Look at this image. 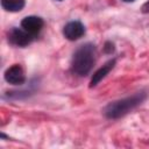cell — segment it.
<instances>
[{"instance_id":"cell-1","label":"cell","mask_w":149,"mask_h":149,"mask_svg":"<svg viewBox=\"0 0 149 149\" xmlns=\"http://www.w3.org/2000/svg\"><path fill=\"white\" fill-rule=\"evenodd\" d=\"M94 64V47L90 43L81 45L73 55L72 71L78 76L87 74Z\"/></svg>"},{"instance_id":"cell-3","label":"cell","mask_w":149,"mask_h":149,"mask_svg":"<svg viewBox=\"0 0 149 149\" xmlns=\"http://www.w3.org/2000/svg\"><path fill=\"white\" fill-rule=\"evenodd\" d=\"M33 38H34V35L29 34L23 28L22 29L14 28L8 34L9 42L12 44H14V45H17V47H26V45H28L29 43H31Z\"/></svg>"},{"instance_id":"cell-5","label":"cell","mask_w":149,"mask_h":149,"mask_svg":"<svg viewBox=\"0 0 149 149\" xmlns=\"http://www.w3.org/2000/svg\"><path fill=\"white\" fill-rule=\"evenodd\" d=\"M64 36L70 40V41H76L78 38H80L84 33H85V28L84 26L79 22V21H72V22H69L65 27H64Z\"/></svg>"},{"instance_id":"cell-6","label":"cell","mask_w":149,"mask_h":149,"mask_svg":"<svg viewBox=\"0 0 149 149\" xmlns=\"http://www.w3.org/2000/svg\"><path fill=\"white\" fill-rule=\"evenodd\" d=\"M43 26H44V22H43V20L41 19V17H38V16H27V17H24L23 20H22V22H21V27L26 30V31H28L29 34H31V35H36L37 33H40L41 31V29L43 28Z\"/></svg>"},{"instance_id":"cell-9","label":"cell","mask_w":149,"mask_h":149,"mask_svg":"<svg viewBox=\"0 0 149 149\" xmlns=\"http://www.w3.org/2000/svg\"><path fill=\"white\" fill-rule=\"evenodd\" d=\"M123 1H126V2H132V1H134V0H123Z\"/></svg>"},{"instance_id":"cell-2","label":"cell","mask_w":149,"mask_h":149,"mask_svg":"<svg viewBox=\"0 0 149 149\" xmlns=\"http://www.w3.org/2000/svg\"><path fill=\"white\" fill-rule=\"evenodd\" d=\"M146 98L144 93H135L132 97L111 102L106 108H105V115L109 119H118L125 114H127L129 111L135 108L137 105H140Z\"/></svg>"},{"instance_id":"cell-8","label":"cell","mask_w":149,"mask_h":149,"mask_svg":"<svg viewBox=\"0 0 149 149\" xmlns=\"http://www.w3.org/2000/svg\"><path fill=\"white\" fill-rule=\"evenodd\" d=\"M1 5L8 12H19L24 7V0H1Z\"/></svg>"},{"instance_id":"cell-7","label":"cell","mask_w":149,"mask_h":149,"mask_svg":"<svg viewBox=\"0 0 149 149\" xmlns=\"http://www.w3.org/2000/svg\"><path fill=\"white\" fill-rule=\"evenodd\" d=\"M114 64H115V59H112V61L107 62L105 65H102V66L93 74V77H92V79H91V87H92V86H95L102 78H105L106 74H108V72L113 69Z\"/></svg>"},{"instance_id":"cell-4","label":"cell","mask_w":149,"mask_h":149,"mask_svg":"<svg viewBox=\"0 0 149 149\" xmlns=\"http://www.w3.org/2000/svg\"><path fill=\"white\" fill-rule=\"evenodd\" d=\"M5 79L7 83L13 84V85H21L24 83V72L22 68L17 64L8 68L5 72Z\"/></svg>"}]
</instances>
